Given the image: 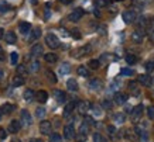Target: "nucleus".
<instances>
[{
	"label": "nucleus",
	"mask_w": 154,
	"mask_h": 142,
	"mask_svg": "<svg viewBox=\"0 0 154 142\" xmlns=\"http://www.w3.org/2000/svg\"><path fill=\"white\" fill-rule=\"evenodd\" d=\"M20 128H21V124H20V121H17V120H13L11 123H10L9 125V132H19Z\"/></svg>",
	"instance_id": "4468645a"
},
{
	"label": "nucleus",
	"mask_w": 154,
	"mask_h": 142,
	"mask_svg": "<svg viewBox=\"0 0 154 142\" xmlns=\"http://www.w3.org/2000/svg\"><path fill=\"white\" fill-rule=\"evenodd\" d=\"M9 9H10L9 3H6V1H0V13H6V11H9Z\"/></svg>",
	"instance_id": "473e14b6"
},
{
	"label": "nucleus",
	"mask_w": 154,
	"mask_h": 142,
	"mask_svg": "<svg viewBox=\"0 0 154 142\" xmlns=\"http://www.w3.org/2000/svg\"><path fill=\"white\" fill-rule=\"evenodd\" d=\"M143 110H144V107H143L141 104L136 105L134 108L130 111V113H131V117H133L134 120H139V118L141 117V114H143Z\"/></svg>",
	"instance_id": "1a4fd4ad"
},
{
	"label": "nucleus",
	"mask_w": 154,
	"mask_h": 142,
	"mask_svg": "<svg viewBox=\"0 0 154 142\" xmlns=\"http://www.w3.org/2000/svg\"><path fill=\"white\" fill-rule=\"evenodd\" d=\"M139 82H130L129 83V90H130L131 94L134 96H139Z\"/></svg>",
	"instance_id": "4be33fe9"
},
{
	"label": "nucleus",
	"mask_w": 154,
	"mask_h": 142,
	"mask_svg": "<svg viewBox=\"0 0 154 142\" xmlns=\"http://www.w3.org/2000/svg\"><path fill=\"white\" fill-rule=\"evenodd\" d=\"M54 97H55V100L58 101V103H65V100H66V94H65V92H62V90H55L54 92Z\"/></svg>",
	"instance_id": "2eb2a0df"
},
{
	"label": "nucleus",
	"mask_w": 154,
	"mask_h": 142,
	"mask_svg": "<svg viewBox=\"0 0 154 142\" xmlns=\"http://www.w3.org/2000/svg\"><path fill=\"white\" fill-rule=\"evenodd\" d=\"M126 62L129 65L136 64V62H137V56H136L134 54H127V55H126Z\"/></svg>",
	"instance_id": "c756f323"
},
{
	"label": "nucleus",
	"mask_w": 154,
	"mask_h": 142,
	"mask_svg": "<svg viewBox=\"0 0 154 142\" xmlns=\"http://www.w3.org/2000/svg\"><path fill=\"white\" fill-rule=\"evenodd\" d=\"M11 84H13V87H19V86H23L24 84V78L23 76H14L13 80H11Z\"/></svg>",
	"instance_id": "412c9836"
},
{
	"label": "nucleus",
	"mask_w": 154,
	"mask_h": 142,
	"mask_svg": "<svg viewBox=\"0 0 154 142\" xmlns=\"http://www.w3.org/2000/svg\"><path fill=\"white\" fill-rule=\"evenodd\" d=\"M5 41L7 42V44H10V45H13V44L17 42V37H16V34H14L13 31H9V32H6Z\"/></svg>",
	"instance_id": "f8f14e48"
},
{
	"label": "nucleus",
	"mask_w": 154,
	"mask_h": 142,
	"mask_svg": "<svg viewBox=\"0 0 154 142\" xmlns=\"http://www.w3.org/2000/svg\"><path fill=\"white\" fill-rule=\"evenodd\" d=\"M91 103L89 101H79V103H76V107H78V111H79L81 114H86L89 110H91Z\"/></svg>",
	"instance_id": "20e7f679"
},
{
	"label": "nucleus",
	"mask_w": 154,
	"mask_h": 142,
	"mask_svg": "<svg viewBox=\"0 0 154 142\" xmlns=\"http://www.w3.org/2000/svg\"><path fill=\"white\" fill-rule=\"evenodd\" d=\"M120 75L122 76H131V75H133V70H131V69H127V68H123L120 70Z\"/></svg>",
	"instance_id": "58836bf2"
},
{
	"label": "nucleus",
	"mask_w": 154,
	"mask_h": 142,
	"mask_svg": "<svg viewBox=\"0 0 154 142\" xmlns=\"http://www.w3.org/2000/svg\"><path fill=\"white\" fill-rule=\"evenodd\" d=\"M91 108H92V111H94L95 115H102V111H100V107L99 105H91Z\"/></svg>",
	"instance_id": "ea45409f"
},
{
	"label": "nucleus",
	"mask_w": 154,
	"mask_h": 142,
	"mask_svg": "<svg viewBox=\"0 0 154 142\" xmlns=\"http://www.w3.org/2000/svg\"><path fill=\"white\" fill-rule=\"evenodd\" d=\"M103 86L102 80H99V79H92L91 82H89V87H91V90H94V92H98L100 90Z\"/></svg>",
	"instance_id": "6e6552de"
},
{
	"label": "nucleus",
	"mask_w": 154,
	"mask_h": 142,
	"mask_svg": "<svg viewBox=\"0 0 154 142\" xmlns=\"http://www.w3.org/2000/svg\"><path fill=\"white\" fill-rule=\"evenodd\" d=\"M17 73H19L20 76H24V75L27 73V69H26L24 65H19V66H17Z\"/></svg>",
	"instance_id": "4c0bfd02"
},
{
	"label": "nucleus",
	"mask_w": 154,
	"mask_h": 142,
	"mask_svg": "<svg viewBox=\"0 0 154 142\" xmlns=\"http://www.w3.org/2000/svg\"><path fill=\"white\" fill-rule=\"evenodd\" d=\"M11 142H21L20 139H11Z\"/></svg>",
	"instance_id": "e2e57ef3"
},
{
	"label": "nucleus",
	"mask_w": 154,
	"mask_h": 142,
	"mask_svg": "<svg viewBox=\"0 0 154 142\" xmlns=\"http://www.w3.org/2000/svg\"><path fill=\"white\" fill-rule=\"evenodd\" d=\"M150 37L154 38V31H150Z\"/></svg>",
	"instance_id": "bf43d9fd"
},
{
	"label": "nucleus",
	"mask_w": 154,
	"mask_h": 142,
	"mask_svg": "<svg viewBox=\"0 0 154 142\" xmlns=\"http://www.w3.org/2000/svg\"><path fill=\"white\" fill-rule=\"evenodd\" d=\"M45 75H47V78L50 79V80H51L52 83H55V82H57V78H55V75L52 73L51 70H47V72H45Z\"/></svg>",
	"instance_id": "a19ab883"
},
{
	"label": "nucleus",
	"mask_w": 154,
	"mask_h": 142,
	"mask_svg": "<svg viewBox=\"0 0 154 142\" xmlns=\"http://www.w3.org/2000/svg\"><path fill=\"white\" fill-rule=\"evenodd\" d=\"M3 78V70H2V69H0V79Z\"/></svg>",
	"instance_id": "052dcab7"
},
{
	"label": "nucleus",
	"mask_w": 154,
	"mask_h": 142,
	"mask_svg": "<svg viewBox=\"0 0 154 142\" xmlns=\"http://www.w3.org/2000/svg\"><path fill=\"white\" fill-rule=\"evenodd\" d=\"M78 75L82 76V78H88L89 76V69L86 66H79L78 68Z\"/></svg>",
	"instance_id": "a878e982"
},
{
	"label": "nucleus",
	"mask_w": 154,
	"mask_h": 142,
	"mask_svg": "<svg viewBox=\"0 0 154 142\" xmlns=\"http://www.w3.org/2000/svg\"><path fill=\"white\" fill-rule=\"evenodd\" d=\"M62 141V138H61L60 134H51V137H50V142H61Z\"/></svg>",
	"instance_id": "f704fd0d"
},
{
	"label": "nucleus",
	"mask_w": 154,
	"mask_h": 142,
	"mask_svg": "<svg viewBox=\"0 0 154 142\" xmlns=\"http://www.w3.org/2000/svg\"><path fill=\"white\" fill-rule=\"evenodd\" d=\"M71 34H72V37L76 38V40H79V38H81V34L78 32V30H72V32H71Z\"/></svg>",
	"instance_id": "8fccbe9b"
},
{
	"label": "nucleus",
	"mask_w": 154,
	"mask_h": 142,
	"mask_svg": "<svg viewBox=\"0 0 154 142\" xmlns=\"http://www.w3.org/2000/svg\"><path fill=\"white\" fill-rule=\"evenodd\" d=\"M35 115H37L38 118H44V115H45V108H42V107H38L37 110H35Z\"/></svg>",
	"instance_id": "c9c22d12"
},
{
	"label": "nucleus",
	"mask_w": 154,
	"mask_h": 142,
	"mask_svg": "<svg viewBox=\"0 0 154 142\" xmlns=\"http://www.w3.org/2000/svg\"><path fill=\"white\" fill-rule=\"evenodd\" d=\"M107 4H109V1H107V0H95V6H96V9L106 7Z\"/></svg>",
	"instance_id": "7c9ffc66"
},
{
	"label": "nucleus",
	"mask_w": 154,
	"mask_h": 142,
	"mask_svg": "<svg viewBox=\"0 0 154 142\" xmlns=\"http://www.w3.org/2000/svg\"><path fill=\"white\" fill-rule=\"evenodd\" d=\"M113 120H115L117 124H123L125 121H126V115L123 114V113H119V114H115Z\"/></svg>",
	"instance_id": "cd10ccee"
},
{
	"label": "nucleus",
	"mask_w": 154,
	"mask_h": 142,
	"mask_svg": "<svg viewBox=\"0 0 154 142\" xmlns=\"http://www.w3.org/2000/svg\"><path fill=\"white\" fill-rule=\"evenodd\" d=\"M94 139H95V142H107L105 138L100 135V134H95V137H94Z\"/></svg>",
	"instance_id": "a18cd8bd"
},
{
	"label": "nucleus",
	"mask_w": 154,
	"mask_h": 142,
	"mask_svg": "<svg viewBox=\"0 0 154 142\" xmlns=\"http://www.w3.org/2000/svg\"><path fill=\"white\" fill-rule=\"evenodd\" d=\"M3 37V30H2V28H0V38Z\"/></svg>",
	"instance_id": "680f3d73"
},
{
	"label": "nucleus",
	"mask_w": 154,
	"mask_h": 142,
	"mask_svg": "<svg viewBox=\"0 0 154 142\" xmlns=\"http://www.w3.org/2000/svg\"><path fill=\"white\" fill-rule=\"evenodd\" d=\"M45 42H47V45L51 48V49H55V48H58L60 46V40H58V37H57L55 34H47L45 35Z\"/></svg>",
	"instance_id": "f257e3e1"
},
{
	"label": "nucleus",
	"mask_w": 154,
	"mask_h": 142,
	"mask_svg": "<svg viewBox=\"0 0 154 142\" xmlns=\"http://www.w3.org/2000/svg\"><path fill=\"white\" fill-rule=\"evenodd\" d=\"M64 137H65L66 139H72V138H75V128H74L72 124L64 127Z\"/></svg>",
	"instance_id": "423d86ee"
},
{
	"label": "nucleus",
	"mask_w": 154,
	"mask_h": 142,
	"mask_svg": "<svg viewBox=\"0 0 154 142\" xmlns=\"http://www.w3.org/2000/svg\"><path fill=\"white\" fill-rule=\"evenodd\" d=\"M5 59V52H3V48L0 46V61Z\"/></svg>",
	"instance_id": "864d4df0"
},
{
	"label": "nucleus",
	"mask_w": 154,
	"mask_h": 142,
	"mask_svg": "<svg viewBox=\"0 0 154 142\" xmlns=\"http://www.w3.org/2000/svg\"><path fill=\"white\" fill-rule=\"evenodd\" d=\"M19 30L21 34H27V32H30V30H31V24L30 23H20Z\"/></svg>",
	"instance_id": "5701e85b"
},
{
	"label": "nucleus",
	"mask_w": 154,
	"mask_h": 142,
	"mask_svg": "<svg viewBox=\"0 0 154 142\" xmlns=\"http://www.w3.org/2000/svg\"><path fill=\"white\" fill-rule=\"evenodd\" d=\"M79 131H81V134H82V135H86V134H88V131H89V124L86 123V121H85V123L81 125Z\"/></svg>",
	"instance_id": "72a5a7b5"
},
{
	"label": "nucleus",
	"mask_w": 154,
	"mask_h": 142,
	"mask_svg": "<svg viewBox=\"0 0 154 142\" xmlns=\"http://www.w3.org/2000/svg\"><path fill=\"white\" fill-rule=\"evenodd\" d=\"M23 97H24V100L26 101H33L34 97H35V93H34L31 89H27V90H24Z\"/></svg>",
	"instance_id": "6ab92c4d"
},
{
	"label": "nucleus",
	"mask_w": 154,
	"mask_h": 142,
	"mask_svg": "<svg viewBox=\"0 0 154 142\" xmlns=\"http://www.w3.org/2000/svg\"><path fill=\"white\" fill-rule=\"evenodd\" d=\"M82 16H84V10H82V9H75L74 11L68 16V20H69V21L76 23V21H79V20L82 19Z\"/></svg>",
	"instance_id": "7ed1b4c3"
},
{
	"label": "nucleus",
	"mask_w": 154,
	"mask_h": 142,
	"mask_svg": "<svg viewBox=\"0 0 154 142\" xmlns=\"http://www.w3.org/2000/svg\"><path fill=\"white\" fill-rule=\"evenodd\" d=\"M89 68H92V69H98V68H99V61H96V59L89 61Z\"/></svg>",
	"instance_id": "37998d69"
},
{
	"label": "nucleus",
	"mask_w": 154,
	"mask_h": 142,
	"mask_svg": "<svg viewBox=\"0 0 154 142\" xmlns=\"http://www.w3.org/2000/svg\"><path fill=\"white\" fill-rule=\"evenodd\" d=\"M78 52H79V55H88L89 52H91V45L82 46V48H79V49H78Z\"/></svg>",
	"instance_id": "2f4dec72"
},
{
	"label": "nucleus",
	"mask_w": 154,
	"mask_h": 142,
	"mask_svg": "<svg viewBox=\"0 0 154 142\" xmlns=\"http://www.w3.org/2000/svg\"><path fill=\"white\" fill-rule=\"evenodd\" d=\"M69 70H71V66H69V64H62L60 66V70H58V72H60V75H62V76H65V75H68L69 73Z\"/></svg>",
	"instance_id": "b1692460"
},
{
	"label": "nucleus",
	"mask_w": 154,
	"mask_h": 142,
	"mask_svg": "<svg viewBox=\"0 0 154 142\" xmlns=\"http://www.w3.org/2000/svg\"><path fill=\"white\" fill-rule=\"evenodd\" d=\"M51 129H52V125L50 121H41V124H40V132L44 134V135H48V134H51Z\"/></svg>",
	"instance_id": "39448f33"
},
{
	"label": "nucleus",
	"mask_w": 154,
	"mask_h": 142,
	"mask_svg": "<svg viewBox=\"0 0 154 142\" xmlns=\"http://www.w3.org/2000/svg\"><path fill=\"white\" fill-rule=\"evenodd\" d=\"M41 54H44L42 45H40V44H35V45L31 48V56H40Z\"/></svg>",
	"instance_id": "f3484780"
},
{
	"label": "nucleus",
	"mask_w": 154,
	"mask_h": 142,
	"mask_svg": "<svg viewBox=\"0 0 154 142\" xmlns=\"http://www.w3.org/2000/svg\"><path fill=\"white\" fill-rule=\"evenodd\" d=\"M107 132H109V135H115L116 134V128L113 125H107Z\"/></svg>",
	"instance_id": "09e8293b"
},
{
	"label": "nucleus",
	"mask_w": 154,
	"mask_h": 142,
	"mask_svg": "<svg viewBox=\"0 0 154 142\" xmlns=\"http://www.w3.org/2000/svg\"><path fill=\"white\" fill-rule=\"evenodd\" d=\"M139 83H141V84H144V86L150 87L151 84H153L151 76H149V75H141V76H139Z\"/></svg>",
	"instance_id": "ddd939ff"
},
{
	"label": "nucleus",
	"mask_w": 154,
	"mask_h": 142,
	"mask_svg": "<svg viewBox=\"0 0 154 142\" xmlns=\"http://www.w3.org/2000/svg\"><path fill=\"white\" fill-rule=\"evenodd\" d=\"M10 61H11V65H17L19 54H17V52H11V55H10Z\"/></svg>",
	"instance_id": "e433bc0d"
},
{
	"label": "nucleus",
	"mask_w": 154,
	"mask_h": 142,
	"mask_svg": "<svg viewBox=\"0 0 154 142\" xmlns=\"http://www.w3.org/2000/svg\"><path fill=\"white\" fill-rule=\"evenodd\" d=\"M30 69H31L33 72H37L38 69H40V64H38L37 61H34V62H31V65H30Z\"/></svg>",
	"instance_id": "c03bdc74"
},
{
	"label": "nucleus",
	"mask_w": 154,
	"mask_h": 142,
	"mask_svg": "<svg viewBox=\"0 0 154 142\" xmlns=\"http://www.w3.org/2000/svg\"><path fill=\"white\" fill-rule=\"evenodd\" d=\"M2 114H3V113H2V108H0V120H2Z\"/></svg>",
	"instance_id": "0e129e2a"
},
{
	"label": "nucleus",
	"mask_w": 154,
	"mask_h": 142,
	"mask_svg": "<svg viewBox=\"0 0 154 142\" xmlns=\"http://www.w3.org/2000/svg\"><path fill=\"white\" fill-rule=\"evenodd\" d=\"M66 87H68V90H71V92H76L78 90V82L75 79H69L66 82Z\"/></svg>",
	"instance_id": "aec40b11"
},
{
	"label": "nucleus",
	"mask_w": 154,
	"mask_h": 142,
	"mask_svg": "<svg viewBox=\"0 0 154 142\" xmlns=\"http://www.w3.org/2000/svg\"><path fill=\"white\" fill-rule=\"evenodd\" d=\"M127 94H125V93H116L115 94V103L119 105H123V104H126L127 103Z\"/></svg>",
	"instance_id": "0eeeda50"
},
{
	"label": "nucleus",
	"mask_w": 154,
	"mask_h": 142,
	"mask_svg": "<svg viewBox=\"0 0 154 142\" xmlns=\"http://www.w3.org/2000/svg\"><path fill=\"white\" fill-rule=\"evenodd\" d=\"M125 137H126L127 139H136V135H131V134H129V131H126Z\"/></svg>",
	"instance_id": "603ef678"
},
{
	"label": "nucleus",
	"mask_w": 154,
	"mask_h": 142,
	"mask_svg": "<svg viewBox=\"0 0 154 142\" xmlns=\"http://www.w3.org/2000/svg\"><path fill=\"white\" fill-rule=\"evenodd\" d=\"M76 107V103L75 101H71V103H68V104L65 105V110H64V117H68V115L74 111V108Z\"/></svg>",
	"instance_id": "a211bd4d"
},
{
	"label": "nucleus",
	"mask_w": 154,
	"mask_h": 142,
	"mask_svg": "<svg viewBox=\"0 0 154 142\" xmlns=\"http://www.w3.org/2000/svg\"><path fill=\"white\" fill-rule=\"evenodd\" d=\"M41 37V30L40 28H35L33 32H31V37H30V41H35L38 38Z\"/></svg>",
	"instance_id": "c85d7f7f"
},
{
	"label": "nucleus",
	"mask_w": 154,
	"mask_h": 142,
	"mask_svg": "<svg viewBox=\"0 0 154 142\" xmlns=\"http://www.w3.org/2000/svg\"><path fill=\"white\" fill-rule=\"evenodd\" d=\"M35 99H37L40 103H45L48 100V93L44 92V90H40V92L35 93Z\"/></svg>",
	"instance_id": "dca6fc26"
},
{
	"label": "nucleus",
	"mask_w": 154,
	"mask_h": 142,
	"mask_svg": "<svg viewBox=\"0 0 154 142\" xmlns=\"http://www.w3.org/2000/svg\"><path fill=\"white\" fill-rule=\"evenodd\" d=\"M30 142H42V141H41V139H31Z\"/></svg>",
	"instance_id": "4d7b16f0"
},
{
	"label": "nucleus",
	"mask_w": 154,
	"mask_h": 142,
	"mask_svg": "<svg viewBox=\"0 0 154 142\" xmlns=\"http://www.w3.org/2000/svg\"><path fill=\"white\" fill-rule=\"evenodd\" d=\"M153 69H154V62H151V61H149V62L146 64V70H147V72H151Z\"/></svg>",
	"instance_id": "49530a36"
},
{
	"label": "nucleus",
	"mask_w": 154,
	"mask_h": 142,
	"mask_svg": "<svg viewBox=\"0 0 154 142\" xmlns=\"http://www.w3.org/2000/svg\"><path fill=\"white\" fill-rule=\"evenodd\" d=\"M147 115H149L150 120H154V105H150L147 108Z\"/></svg>",
	"instance_id": "79ce46f5"
},
{
	"label": "nucleus",
	"mask_w": 154,
	"mask_h": 142,
	"mask_svg": "<svg viewBox=\"0 0 154 142\" xmlns=\"http://www.w3.org/2000/svg\"><path fill=\"white\" fill-rule=\"evenodd\" d=\"M44 59L47 61L48 64H54V62H57V59H58V58H57L55 54L50 52V54H45V55H44Z\"/></svg>",
	"instance_id": "393cba45"
},
{
	"label": "nucleus",
	"mask_w": 154,
	"mask_h": 142,
	"mask_svg": "<svg viewBox=\"0 0 154 142\" xmlns=\"http://www.w3.org/2000/svg\"><path fill=\"white\" fill-rule=\"evenodd\" d=\"M45 19H50V11L48 10H45Z\"/></svg>",
	"instance_id": "6e6d98bb"
},
{
	"label": "nucleus",
	"mask_w": 154,
	"mask_h": 142,
	"mask_svg": "<svg viewBox=\"0 0 154 142\" xmlns=\"http://www.w3.org/2000/svg\"><path fill=\"white\" fill-rule=\"evenodd\" d=\"M31 1V4H37V0H30Z\"/></svg>",
	"instance_id": "13d9d810"
},
{
	"label": "nucleus",
	"mask_w": 154,
	"mask_h": 142,
	"mask_svg": "<svg viewBox=\"0 0 154 142\" xmlns=\"http://www.w3.org/2000/svg\"><path fill=\"white\" fill-rule=\"evenodd\" d=\"M136 19H137V14H136L133 10H127V11H125V13H123V20H125V23H126V24L134 23Z\"/></svg>",
	"instance_id": "f03ea898"
},
{
	"label": "nucleus",
	"mask_w": 154,
	"mask_h": 142,
	"mask_svg": "<svg viewBox=\"0 0 154 142\" xmlns=\"http://www.w3.org/2000/svg\"><path fill=\"white\" fill-rule=\"evenodd\" d=\"M143 38H144V34H143V31H133V34H131V40H133V42H136V44H140V42H143Z\"/></svg>",
	"instance_id": "9b49d317"
},
{
	"label": "nucleus",
	"mask_w": 154,
	"mask_h": 142,
	"mask_svg": "<svg viewBox=\"0 0 154 142\" xmlns=\"http://www.w3.org/2000/svg\"><path fill=\"white\" fill-rule=\"evenodd\" d=\"M102 105H103V108H112V101L110 100H103Z\"/></svg>",
	"instance_id": "de8ad7c7"
},
{
	"label": "nucleus",
	"mask_w": 154,
	"mask_h": 142,
	"mask_svg": "<svg viewBox=\"0 0 154 142\" xmlns=\"http://www.w3.org/2000/svg\"><path fill=\"white\" fill-rule=\"evenodd\" d=\"M21 121H23L24 125H31V123H33V118H31V115L27 110L21 111Z\"/></svg>",
	"instance_id": "9d476101"
},
{
	"label": "nucleus",
	"mask_w": 154,
	"mask_h": 142,
	"mask_svg": "<svg viewBox=\"0 0 154 142\" xmlns=\"http://www.w3.org/2000/svg\"><path fill=\"white\" fill-rule=\"evenodd\" d=\"M6 137H7V132L3 128H0V139H5Z\"/></svg>",
	"instance_id": "3c124183"
},
{
	"label": "nucleus",
	"mask_w": 154,
	"mask_h": 142,
	"mask_svg": "<svg viewBox=\"0 0 154 142\" xmlns=\"http://www.w3.org/2000/svg\"><path fill=\"white\" fill-rule=\"evenodd\" d=\"M61 3H64V4H69L71 3V0H60Z\"/></svg>",
	"instance_id": "5fc2aeb1"
},
{
	"label": "nucleus",
	"mask_w": 154,
	"mask_h": 142,
	"mask_svg": "<svg viewBox=\"0 0 154 142\" xmlns=\"http://www.w3.org/2000/svg\"><path fill=\"white\" fill-rule=\"evenodd\" d=\"M13 110H14V105L9 104V103L3 104V107H2V113H3V114H10Z\"/></svg>",
	"instance_id": "bb28decb"
}]
</instances>
